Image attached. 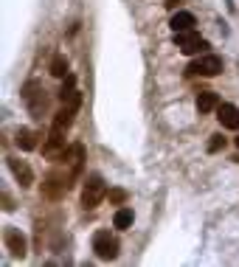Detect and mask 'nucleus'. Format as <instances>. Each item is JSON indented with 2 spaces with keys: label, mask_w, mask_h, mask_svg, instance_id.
<instances>
[{
  "label": "nucleus",
  "mask_w": 239,
  "mask_h": 267,
  "mask_svg": "<svg viewBox=\"0 0 239 267\" xmlns=\"http://www.w3.org/2000/svg\"><path fill=\"white\" fill-rule=\"evenodd\" d=\"M3 242H6V250L12 253V256L23 259L25 256V236L17 231V228H6V234H3Z\"/></svg>",
  "instance_id": "obj_6"
},
{
  "label": "nucleus",
  "mask_w": 239,
  "mask_h": 267,
  "mask_svg": "<svg viewBox=\"0 0 239 267\" xmlns=\"http://www.w3.org/2000/svg\"><path fill=\"white\" fill-rule=\"evenodd\" d=\"M237 146H239V135H237Z\"/></svg>",
  "instance_id": "obj_18"
},
{
  "label": "nucleus",
  "mask_w": 239,
  "mask_h": 267,
  "mask_svg": "<svg viewBox=\"0 0 239 267\" xmlns=\"http://www.w3.org/2000/svg\"><path fill=\"white\" fill-rule=\"evenodd\" d=\"M93 250H96L99 259L113 262V259L118 256V239L110 236V231H96V236H93Z\"/></svg>",
  "instance_id": "obj_4"
},
{
  "label": "nucleus",
  "mask_w": 239,
  "mask_h": 267,
  "mask_svg": "<svg viewBox=\"0 0 239 267\" xmlns=\"http://www.w3.org/2000/svg\"><path fill=\"white\" fill-rule=\"evenodd\" d=\"M14 144L20 146L23 152H31V149L37 146V135L31 133L28 127H20V130H17V135H14Z\"/></svg>",
  "instance_id": "obj_11"
},
{
  "label": "nucleus",
  "mask_w": 239,
  "mask_h": 267,
  "mask_svg": "<svg viewBox=\"0 0 239 267\" xmlns=\"http://www.w3.org/2000/svg\"><path fill=\"white\" fill-rule=\"evenodd\" d=\"M73 115H76V110L73 107H65L62 104V110L54 115V124H51V133H57V135H65L68 133V127L73 124Z\"/></svg>",
  "instance_id": "obj_8"
},
{
  "label": "nucleus",
  "mask_w": 239,
  "mask_h": 267,
  "mask_svg": "<svg viewBox=\"0 0 239 267\" xmlns=\"http://www.w3.org/2000/svg\"><path fill=\"white\" fill-rule=\"evenodd\" d=\"M104 197H107V186H104L102 175H87L85 189H82V205L85 208H96Z\"/></svg>",
  "instance_id": "obj_1"
},
{
  "label": "nucleus",
  "mask_w": 239,
  "mask_h": 267,
  "mask_svg": "<svg viewBox=\"0 0 239 267\" xmlns=\"http://www.w3.org/2000/svg\"><path fill=\"white\" fill-rule=\"evenodd\" d=\"M172 31H194V25H197V20H194L192 11H177V14H172Z\"/></svg>",
  "instance_id": "obj_10"
},
{
  "label": "nucleus",
  "mask_w": 239,
  "mask_h": 267,
  "mask_svg": "<svg viewBox=\"0 0 239 267\" xmlns=\"http://www.w3.org/2000/svg\"><path fill=\"white\" fill-rule=\"evenodd\" d=\"M107 197H110V202H113V205H124L130 194H127L124 189H110V191H107Z\"/></svg>",
  "instance_id": "obj_15"
},
{
  "label": "nucleus",
  "mask_w": 239,
  "mask_h": 267,
  "mask_svg": "<svg viewBox=\"0 0 239 267\" xmlns=\"http://www.w3.org/2000/svg\"><path fill=\"white\" fill-rule=\"evenodd\" d=\"M132 220H135V214H132V208H118L113 217V225L118 228V231H127L130 225H132Z\"/></svg>",
  "instance_id": "obj_12"
},
{
  "label": "nucleus",
  "mask_w": 239,
  "mask_h": 267,
  "mask_svg": "<svg viewBox=\"0 0 239 267\" xmlns=\"http://www.w3.org/2000/svg\"><path fill=\"white\" fill-rule=\"evenodd\" d=\"M186 73H192V76H217V73H222V59L217 54H203L200 59H194L192 65L186 67Z\"/></svg>",
  "instance_id": "obj_2"
},
{
  "label": "nucleus",
  "mask_w": 239,
  "mask_h": 267,
  "mask_svg": "<svg viewBox=\"0 0 239 267\" xmlns=\"http://www.w3.org/2000/svg\"><path fill=\"white\" fill-rule=\"evenodd\" d=\"M59 99H62L65 107H73V110H79V107H82V93H79V90H70L68 96H59Z\"/></svg>",
  "instance_id": "obj_14"
},
{
  "label": "nucleus",
  "mask_w": 239,
  "mask_h": 267,
  "mask_svg": "<svg viewBox=\"0 0 239 267\" xmlns=\"http://www.w3.org/2000/svg\"><path fill=\"white\" fill-rule=\"evenodd\" d=\"M174 45H177L186 56L205 54V51H208V43H205L200 34H194V31H177L174 34Z\"/></svg>",
  "instance_id": "obj_3"
},
{
  "label": "nucleus",
  "mask_w": 239,
  "mask_h": 267,
  "mask_svg": "<svg viewBox=\"0 0 239 267\" xmlns=\"http://www.w3.org/2000/svg\"><path fill=\"white\" fill-rule=\"evenodd\" d=\"M51 76H57V79L68 76V59H65V54H57L51 59Z\"/></svg>",
  "instance_id": "obj_13"
},
{
  "label": "nucleus",
  "mask_w": 239,
  "mask_h": 267,
  "mask_svg": "<svg viewBox=\"0 0 239 267\" xmlns=\"http://www.w3.org/2000/svg\"><path fill=\"white\" fill-rule=\"evenodd\" d=\"M225 144H228V141L219 133L211 135V141H208V152H222V149H225Z\"/></svg>",
  "instance_id": "obj_16"
},
{
  "label": "nucleus",
  "mask_w": 239,
  "mask_h": 267,
  "mask_svg": "<svg viewBox=\"0 0 239 267\" xmlns=\"http://www.w3.org/2000/svg\"><path fill=\"white\" fill-rule=\"evenodd\" d=\"M194 104H197V112H200V115H205V112H211V110H217V107H219V96H217L214 90H200Z\"/></svg>",
  "instance_id": "obj_9"
},
{
  "label": "nucleus",
  "mask_w": 239,
  "mask_h": 267,
  "mask_svg": "<svg viewBox=\"0 0 239 267\" xmlns=\"http://www.w3.org/2000/svg\"><path fill=\"white\" fill-rule=\"evenodd\" d=\"M70 90H76V76H73V73L65 76V85H62V90H59V96H68Z\"/></svg>",
  "instance_id": "obj_17"
},
{
  "label": "nucleus",
  "mask_w": 239,
  "mask_h": 267,
  "mask_svg": "<svg viewBox=\"0 0 239 267\" xmlns=\"http://www.w3.org/2000/svg\"><path fill=\"white\" fill-rule=\"evenodd\" d=\"M9 169H12L14 180L23 186V189H31L34 186V172H31V166L25 163V160H17V157H9Z\"/></svg>",
  "instance_id": "obj_5"
},
{
  "label": "nucleus",
  "mask_w": 239,
  "mask_h": 267,
  "mask_svg": "<svg viewBox=\"0 0 239 267\" xmlns=\"http://www.w3.org/2000/svg\"><path fill=\"white\" fill-rule=\"evenodd\" d=\"M217 121L222 124L225 130H239V110L234 104H219L217 107Z\"/></svg>",
  "instance_id": "obj_7"
}]
</instances>
